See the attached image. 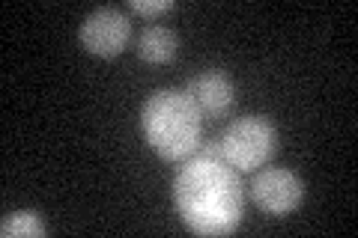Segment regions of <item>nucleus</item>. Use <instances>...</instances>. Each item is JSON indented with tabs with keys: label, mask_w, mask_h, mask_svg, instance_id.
<instances>
[{
	"label": "nucleus",
	"mask_w": 358,
	"mask_h": 238,
	"mask_svg": "<svg viewBox=\"0 0 358 238\" xmlns=\"http://www.w3.org/2000/svg\"><path fill=\"white\" fill-rule=\"evenodd\" d=\"M245 191L233 170L212 143L188 155L173 179V206L197 235H230L242 223Z\"/></svg>",
	"instance_id": "nucleus-1"
},
{
	"label": "nucleus",
	"mask_w": 358,
	"mask_h": 238,
	"mask_svg": "<svg viewBox=\"0 0 358 238\" xmlns=\"http://www.w3.org/2000/svg\"><path fill=\"white\" fill-rule=\"evenodd\" d=\"M141 128L150 149L164 161L182 164L203 146V117L185 89H155L141 107Z\"/></svg>",
	"instance_id": "nucleus-2"
},
{
	"label": "nucleus",
	"mask_w": 358,
	"mask_h": 238,
	"mask_svg": "<svg viewBox=\"0 0 358 238\" xmlns=\"http://www.w3.org/2000/svg\"><path fill=\"white\" fill-rule=\"evenodd\" d=\"M212 146L236 173H251L275 158L278 131L266 117H239L218 134Z\"/></svg>",
	"instance_id": "nucleus-3"
},
{
	"label": "nucleus",
	"mask_w": 358,
	"mask_h": 238,
	"mask_svg": "<svg viewBox=\"0 0 358 238\" xmlns=\"http://www.w3.org/2000/svg\"><path fill=\"white\" fill-rule=\"evenodd\" d=\"M301 200H305V182L293 170L268 167L251 179V202L263 214L284 218V214H293L301 206Z\"/></svg>",
	"instance_id": "nucleus-4"
},
{
	"label": "nucleus",
	"mask_w": 358,
	"mask_h": 238,
	"mask_svg": "<svg viewBox=\"0 0 358 238\" xmlns=\"http://www.w3.org/2000/svg\"><path fill=\"white\" fill-rule=\"evenodd\" d=\"M78 39H81L84 51H90L93 57H102V60L120 57L131 39L129 15L114 6H99L84 18L81 30H78Z\"/></svg>",
	"instance_id": "nucleus-5"
},
{
	"label": "nucleus",
	"mask_w": 358,
	"mask_h": 238,
	"mask_svg": "<svg viewBox=\"0 0 358 238\" xmlns=\"http://www.w3.org/2000/svg\"><path fill=\"white\" fill-rule=\"evenodd\" d=\"M185 96L192 98V105L200 110V117L218 119L233 107V101H236V87H233L227 72L206 69L185 84Z\"/></svg>",
	"instance_id": "nucleus-6"
},
{
	"label": "nucleus",
	"mask_w": 358,
	"mask_h": 238,
	"mask_svg": "<svg viewBox=\"0 0 358 238\" xmlns=\"http://www.w3.org/2000/svg\"><path fill=\"white\" fill-rule=\"evenodd\" d=\"M179 51V36L164 27V24H147L138 36V57L143 63H152V66H164L171 63Z\"/></svg>",
	"instance_id": "nucleus-7"
},
{
	"label": "nucleus",
	"mask_w": 358,
	"mask_h": 238,
	"mask_svg": "<svg viewBox=\"0 0 358 238\" xmlns=\"http://www.w3.org/2000/svg\"><path fill=\"white\" fill-rule=\"evenodd\" d=\"M48 226H45L39 211H9L0 221V235L3 238H45Z\"/></svg>",
	"instance_id": "nucleus-8"
},
{
	"label": "nucleus",
	"mask_w": 358,
	"mask_h": 238,
	"mask_svg": "<svg viewBox=\"0 0 358 238\" xmlns=\"http://www.w3.org/2000/svg\"><path fill=\"white\" fill-rule=\"evenodd\" d=\"M129 9L143 18H159L173 9V0H129Z\"/></svg>",
	"instance_id": "nucleus-9"
}]
</instances>
